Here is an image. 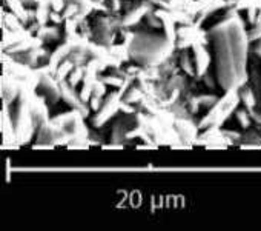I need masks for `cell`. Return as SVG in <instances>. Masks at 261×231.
Returning <instances> with one entry per match:
<instances>
[{"mask_svg": "<svg viewBox=\"0 0 261 231\" xmlns=\"http://www.w3.org/2000/svg\"><path fill=\"white\" fill-rule=\"evenodd\" d=\"M255 51H256V54L261 57V37H259V40L256 42V47H255Z\"/></svg>", "mask_w": 261, "mask_h": 231, "instance_id": "cell-2", "label": "cell"}, {"mask_svg": "<svg viewBox=\"0 0 261 231\" xmlns=\"http://www.w3.org/2000/svg\"><path fill=\"white\" fill-rule=\"evenodd\" d=\"M238 119H240V124H241L243 128L249 127V114L246 111H240L238 112Z\"/></svg>", "mask_w": 261, "mask_h": 231, "instance_id": "cell-1", "label": "cell"}]
</instances>
